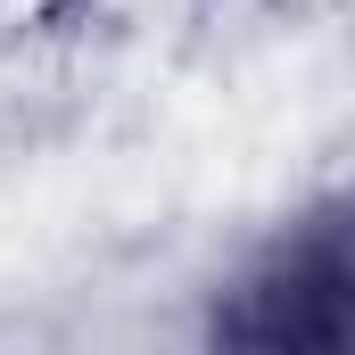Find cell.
Listing matches in <instances>:
<instances>
[{
  "label": "cell",
  "mask_w": 355,
  "mask_h": 355,
  "mask_svg": "<svg viewBox=\"0 0 355 355\" xmlns=\"http://www.w3.org/2000/svg\"><path fill=\"white\" fill-rule=\"evenodd\" d=\"M232 355H347V265L339 240L314 257H289V272L257 281L232 306Z\"/></svg>",
  "instance_id": "cell-1"
}]
</instances>
